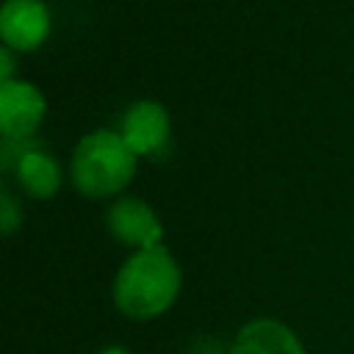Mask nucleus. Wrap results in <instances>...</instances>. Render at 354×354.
Segmentation results:
<instances>
[{
    "label": "nucleus",
    "instance_id": "9d476101",
    "mask_svg": "<svg viewBox=\"0 0 354 354\" xmlns=\"http://www.w3.org/2000/svg\"><path fill=\"white\" fill-rule=\"evenodd\" d=\"M14 50H8V47H3L0 50V83H6V80H14Z\"/></svg>",
    "mask_w": 354,
    "mask_h": 354
},
{
    "label": "nucleus",
    "instance_id": "6e6552de",
    "mask_svg": "<svg viewBox=\"0 0 354 354\" xmlns=\"http://www.w3.org/2000/svg\"><path fill=\"white\" fill-rule=\"evenodd\" d=\"M230 354H307V348L285 321L252 318L235 332Z\"/></svg>",
    "mask_w": 354,
    "mask_h": 354
},
{
    "label": "nucleus",
    "instance_id": "20e7f679",
    "mask_svg": "<svg viewBox=\"0 0 354 354\" xmlns=\"http://www.w3.org/2000/svg\"><path fill=\"white\" fill-rule=\"evenodd\" d=\"M105 227L122 246L141 252L163 243V221L155 207L138 196H122L105 210Z\"/></svg>",
    "mask_w": 354,
    "mask_h": 354
},
{
    "label": "nucleus",
    "instance_id": "39448f33",
    "mask_svg": "<svg viewBox=\"0 0 354 354\" xmlns=\"http://www.w3.org/2000/svg\"><path fill=\"white\" fill-rule=\"evenodd\" d=\"M50 11L41 0H6L0 8V39L14 53H33L50 36Z\"/></svg>",
    "mask_w": 354,
    "mask_h": 354
},
{
    "label": "nucleus",
    "instance_id": "7ed1b4c3",
    "mask_svg": "<svg viewBox=\"0 0 354 354\" xmlns=\"http://www.w3.org/2000/svg\"><path fill=\"white\" fill-rule=\"evenodd\" d=\"M47 113V97L22 77L0 83V136L3 141H30Z\"/></svg>",
    "mask_w": 354,
    "mask_h": 354
},
{
    "label": "nucleus",
    "instance_id": "0eeeda50",
    "mask_svg": "<svg viewBox=\"0 0 354 354\" xmlns=\"http://www.w3.org/2000/svg\"><path fill=\"white\" fill-rule=\"evenodd\" d=\"M6 163H11L19 191L28 194L30 199H53L64 185V169H61L58 158L33 141H22V147Z\"/></svg>",
    "mask_w": 354,
    "mask_h": 354
},
{
    "label": "nucleus",
    "instance_id": "f03ea898",
    "mask_svg": "<svg viewBox=\"0 0 354 354\" xmlns=\"http://www.w3.org/2000/svg\"><path fill=\"white\" fill-rule=\"evenodd\" d=\"M138 169V155L127 147L119 130H91L86 133L72 152L69 180L80 196L108 199L122 194Z\"/></svg>",
    "mask_w": 354,
    "mask_h": 354
},
{
    "label": "nucleus",
    "instance_id": "9b49d317",
    "mask_svg": "<svg viewBox=\"0 0 354 354\" xmlns=\"http://www.w3.org/2000/svg\"><path fill=\"white\" fill-rule=\"evenodd\" d=\"M97 354H133L127 346H105V348H100Z\"/></svg>",
    "mask_w": 354,
    "mask_h": 354
},
{
    "label": "nucleus",
    "instance_id": "1a4fd4ad",
    "mask_svg": "<svg viewBox=\"0 0 354 354\" xmlns=\"http://www.w3.org/2000/svg\"><path fill=\"white\" fill-rule=\"evenodd\" d=\"M19 224H22V210H19V205H17L14 194H11V188L3 185V188H0V227H3V235L11 238Z\"/></svg>",
    "mask_w": 354,
    "mask_h": 354
},
{
    "label": "nucleus",
    "instance_id": "f257e3e1",
    "mask_svg": "<svg viewBox=\"0 0 354 354\" xmlns=\"http://www.w3.org/2000/svg\"><path fill=\"white\" fill-rule=\"evenodd\" d=\"M183 290V268L160 243L133 252L116 271L111 296L116 310L130 321H152L174 307Z\"/></svg>",
    "mask_w": 354,
    "mask_h": 354
},
{
    "label": "nucleus",
    "instance_id": "423d86ee",
    "mask_svg": "<svg viewBox=\"0 0 354 354\" xmlns=\"http://www.w3.org/2000/svg\"><path fill=\"white\" fill-rule=\"evenodd\" d=\"M119 133L138 158H152L169 144L171 116L166 105L158 100H136L124 111Z\"/></svg>",
    "mask_w": 354,
    "mask_h": 354
}]
</instances>
